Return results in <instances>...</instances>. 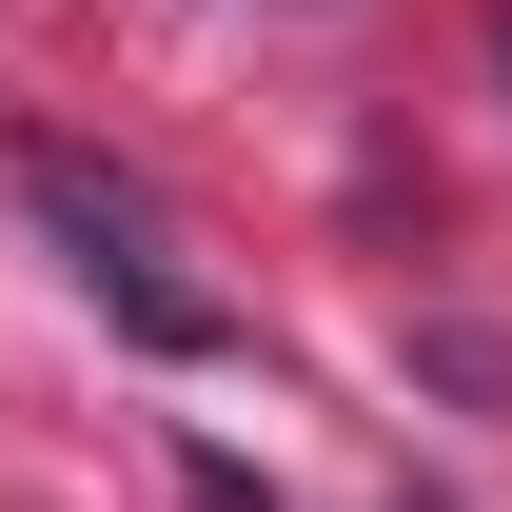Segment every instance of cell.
I'll return each mask as SVG.
<instances>
[{
    "instance_id": "obj_1",
    "label": "cell",
    "mask_w": 512,
    "mask_h": 512,
    "mask_svg": "<svg viewBox=\"0 0 512 512\" xmlns=\"http://www.w3.org/2000/svg\"><path fill=\"white\" fill-rule=\"evenodd\" d=\"M20 197H40V237L79 256V296H99L138 355H217V335H237V316L178 276V237H158V197H138L119 158H79V138H20Z\"/></svg>"
},
{
    "instance_id": "obj_2",
    "label": "cell",
    "mask_w": 512,
    "mask_h": 512,
    "mask_svg": "<svg viewBox=\"0 0 512 512\" xmlns=\"http://www.w3.org/2000/svg\"><path fill=\"white\" fill-rule=\"evenodd\" d=\"M178 512H276V493H256V473H237V453H217V434H197V453H178Z\"/></svg>"
}]
</instances>
